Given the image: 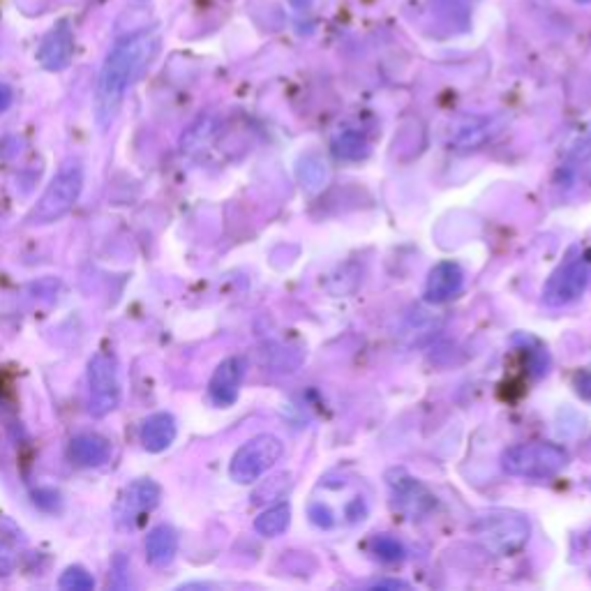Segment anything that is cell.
<instances>
[{"instance_id": "cell-1", "label": "cell", "mask_w": 591, "mask_h": 591, "mask_svg": "<svg viewBox=\"0 0 591 591\" xmlns=\"http://www.w3.org/2000/svg\"><path fill=\"white\" fill-rule=\"evenodd\" d=\"M153 54L155 40L151 35L132 37L111 51L100 72V81H97V118L102 125H107L116 116L127 88L139 79L144 67L151 63Z\"/></svg>"}, {"instance_id": "cell-2", "label": "cell", "mask_w": 591, "mask_h": 591, "mask_svg": "<svg viewBox=\"0 0 591 591\" xmlns=\"http://www.w3.org/2000/svg\"><path fill=\"white\" fill-rule=\"evenodd\" d=\"M471 534L483 543L492 555L508 557L518 552L529 538V522L513 511H490L476 518Z\"/></svg>"}, {"instance_id": "cell-3", "label": "cell", "mask_w": 591, "mask_h": 591, "mask_svg": "<svg viewBox=\"0 0 591 591\" xmlns=\"http://www.w3.org/2000/svg\"><path fill=\"white\" fill-rule=\"evenodd\" d=\"M84 190V169L79 162H67L61 171L51 178V183L44 190L42 199L33 208L31 224H51L65 218L79 201V194Z\"/></svg>"}, {"instance_id": "cell-4", "label": "cell", "mask_w": 591, "mask_h": 591, "mask_svg": "<svg viewBox=\"0 0 591 591\" xmlns=\"http://www.w3.org/2000/svg\"><path fill=\"white\" fill-rule=\"evenodd\" d=\"M568 453L557 444L541 441V444L511 446L501 455V467L506 474L522 478H548L559 474L566 467Z\"/></svg>"}, {"instance_id": "cell-5", "label": "cell", "mask_w": 591, "mask_h": 591, "mask_svg": "<svg viewBox=\"0 0 591 591\" xmlns=\"http://www.w3.org/2000/svg\"><path fill=\"white\" fill-rule=\"evenodd\" d=\"M121 402V379H118V361L109 351H97L88 363V409L102 418L111 414Z\"/></svg>"}, {"instance_id": "cell-6", "label": "cell", "mask_w": 591, "mask_h": 591, "mask_svg": "<svg viewBox=\"0 0 591 591\" xmlns=\"http://www.w3.org/2000/svg\"><path fill=\"white\" fill-rule=\"evenodd\" d=\"M282 441L273 435H259L238 448L229 465V476L236 483L250 485L282 458Z\"/></svg>"}, {"instance_id": "cell-7", "label": "cell", "mask_w": 591, "mask_h": 591, "mask_svg": "<svg viewBox=\"0 0 591 591\" xmlns=\"http://www.w3.org/2000/svg\"><path fill=\"white\" fill-rule=\"evenodd\" d=\"M589 282V273L587 266L582 259H575L571 264L561 266L559 271L552 275L545 284L543 298L550 308H561V305H568L585 294Z\"/></svg>"}, {"instance_id": "cell-8", "label": "cell", "mask_w": 591, "mask_h": 591, "mask_svg": "<svg viewBox=\"0 0 591 591\" xmlns=\"http://www.w3.org/2000/svg\"><path fill=\"white\" fill-rule=\"evenodd\" d=\"M160 497L162 490L155 481H146L144 478V481H134L132 485H127L116 508L118 522L125 527L139 525L141 518L160 504Z\"/></svg>"}, {"instance_id": "cell-9", "label": "cell", "mask_w": 591, "mask_h": 591, "mask_svg": "<svg viewBox=\"0 0 591 591\" xmlns=\"http://www.w3.org/2000/svg\"><path fill=\"white\" fill-rule=\"evenodd\" d=\"M245 374V361L238 356H231L227 361L218 365V370L213 372L211 384H208V393L211 400L218 407H231L238 400V391H241Z\"/></svg>"}, {"instance_id": "cell-10", "label": "cell", "mask_w": 591, "mask_h": 591, "mask_svg": "<svg viewBox=\"0 0 591 591\" xmlns=\"http://www.w3.org/2000/svg\"><path fill=\"white\" fill-rule=\"evenodd\" d=\"M465 284V273L453 261H441L430 271L428 284H425V298L430 303H446L460 294Z\"/></svg>"}, {"instance_id": "cell-11", "label": "cell", "mask_w": 591, "mask_h": 591, "mask_svg": "<svg viewBox=\"0 0 591 591\" xmlns=\"http://www.w3.org/2000/svg\"><path fill=\"white\" fill-rule=\"evenodd\" d=\"M176 439V421L167 411L148 416L141 425V444L148 453H162L174 444Z\"/></svg>"}, {"instance_id": "cell-12", "label": "cell", "mask_w": 591, "mask_h": 591, "mask_svg": "<svg viewBox=\"0 0 591 591\" xmlns=\"http://www.w3.org/2000/svg\"><path fill=\"white\" fill-rule=\"evenodd\" d=\"M70 458L79 467H102L111 458V444L100 435H77L70 441Z\"/></svg>"}, {"instance_id": "cell-13", "label": "cell", "mask_w": 591, "mask_h": 591, "mask_svg": "<svg viewBox=\"0 0 591 591\" xmlns=\"http://www.w3.org/2000/svg\"><path fill=\"white\" fill-rule=\"evenodd\" d=\"M178 552V534L174 527L157 525L146 538V557L153 566H167Z\"/></svg>"}, {"instance_id": "cell-14", "label": "cell", "mask_w": 591, "mask_h": 591, "mask_svg": "<svg viewBox=\"0 0 591 591\" xmlns=\"http://www.w3.org/2000/svg\"><path fill=\"white\" fill-rule=\"evenodd\" d=\"M40 63L47 67V70H63V67L70 63L72 58V35L65 26L56 28L47 40H44L40 49Z\"/></svg>"}, {"instance_id": "cell-15", "label": "cell", "mask_w": 591, "mask_h": 591, "mask_svg": "<svg viewBox=\"0 0 591 591\" xmlns=\"http://www.w3.org/2000/svg\"><path fill=\"white\" fill-rule=\"evenodd\" d=\"M400 478L402 481H391L395 495L402 499V504L411 506V511L414 513H421L423 508H430L432 506V497L428 495V490L423 488V485H418L414 478H409L405 471H400Z\"/></svg>"}, {"instance_id": "cell-16", "label": "cell", "mask_w": 591, "mask_h": 591, "mask_svg": "<svg viewBox=\"0 0 591 591\" xmlns=\"http://www.w3.org/2000/svg\"><path fill=\"white\" fill-rule=\"evenodd\" d=\"M289 518L291 508L287 504H278L259 515L257 522H254V529H257L261 536H280L282 531L289 527Z\"/></svg>"}, {"instance_id": "cell-17", "label": "cell", "mask_w": 591, "mask_h": 591, "mask_svg": "<svg viewBox=\"0 0 591 591\" xmlns=\"http://www.w3.org/2000/svg\"><path fill=\"white\" fill-rule=\"evenodd\" d=\"M492 134V123L488 118H469L465 127H460L458 134H455V146L460 148H476L481 146L485 139Z\"/></svg>"}, {"instance_id": "cell-18", "label": "cell", "mask_w": 591, "mask_h": 591, "mask_svg": "<svg viewBox=\"0 0 591 591\" xmlns=\"http://www.w3.org/2000/svg\"><path fill=\"white\" fill-rule=\"evenodd\" d=\"M58 585H61V589H65V591H91L95 587V580H93V575L86 571V568L70 566L63 573V578H61V582H58Z\"/></svg>"}, {"instance_id": "cell-19", "label": "cell", "mask_w": 591, "mask_h": 591, "mask_svg": "<svg viewBox=\"0 0 591 591\" xmlns=\"http://www.w3.org/2000/svg\"><path fill=\"white\" fill-rule=\"evenodd\" d=\"M372 548L377 552V557L384 561H400L402 555H405V548L391 536H379L377 541L372 543Z\"/></svg>"}, {"instance_id": "cell-20", "label": "cell", "mask_w": 591, "mask_h": 591, "mask_svg": "<svg viewBox=\"0 0 591 591\" xmlns=\"http://www.w3.org/2000/svg\"><path fill=\"white\" fill-rule=\"evenodd\" d=\"M575 388H578V395L585 400H591V370L582 372L578 379H575Z\"/></svg>"}, {"instance_id": "cell-21", "label": "cell", "mask_w": 591, "mask_h": 591, "mask_svg": "<svg viewBox=\"0 0 591 591\" xmlns=\"http://www.w3.org/2000/svg\"><path fill=\"white\" fill-rule=\"evenodd\" d=\"M10 102H12V91L7 86H0V111L10 107Z\"/></svg>"}, {"instance_id": "cell-22", "label": "cell", "mask_w": 591, "mask_h": 591, "mask_svg": "<svg viewBox=\"0 0 591 591\" xmlns=\"http://www.w3.org/2000/svg\"><path fill=\"white\" fill-rule=\"evenodd\" d=\"M578 3H591V0H578Z\"/></svg>"}]
</instances>
